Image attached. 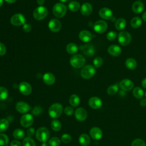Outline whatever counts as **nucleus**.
<instances>
[{
	"label": "nucleus",
	"mask_w": 146,
	"mask_h": 146,
	"mask_svg": "<svg viewBox=\"0 0 146 146\" xmlns=\"http://www.w3.org/2000/svg\"><path fill=\"white\" fill-rule=\"evenodd\" d=\"M70 63L74 68H79L84 65L86 59L81 54H75L70 58Z\"/></svg>",
	"instance_id": "nucleus-1"
},
{
	"label": "nucleus",
	"mask_w": 146,
	"mask_h": 146,
	"mask_svg": "<svg viewBox=\"0 0 146 146\" xmlns=\"http://www.w3.org/2000/svg\"><path fill=\"white\" fill-rule=\"evenodd\" d=\"M63 111L62 106L58 103L52 104L48 109V114L52 118L56 119L59 117Z\"/></svg>",
	"instance_id": "nucleus-2"
},
{
	"label": "nucleus",
	"mask_w": 146,
	"mask_h": 146,
	"mask_svg": "<svg viewBox=\"0 0 146 146\" xmlns=\"http://www.w3.org/2000/svg\"><path fill=\"white\" fill-rule=\"evenodd\" d=\"M35 136L39 141L45 143L48 140L50 137V132L46 127H42L38 129L35 133Z\"/></svg>",
	"instance_id": "nucleus-3"
},
{
	"label": "nucleus",
	"mask_w": 146,
	"mask_h": 146,
	"mask_svg": "<svg viewBox=\"0 0 146 146\" xmlns=\"http://www.w3.org/2000/svg\"><path fill=\"white\" fill-rule=\"evenodd\" d=\"M67 7L62 3H56L52 8V13L57 18H62L66 13Z\"/></svg>",
	"instance_id": "nucleus-4"
},
{
	"label": "nucleus",
	"mask_w": 146,
	"mask_h": 146,
	"mask_svg": "<svg viewBox=\"0 0 146 146\" xmlns=\"http://www.w3.org/2000/svg\"><path fill=\"white\" fill-rule=\"evenodd\" d=\"M95 72L96 70L95 67L92 65L88 64L83 67L80 72V75L83 78L88 79L94 76Z\"/></svg>",
	"instance_id": "nucleus-5"
},
{
	"label": "nucleus",
	"mask_w": 146,
	"mask_h": 146,
	"mask_svg": "<svg viewBox=\"0 0 146 146\" xmlns=\"http://www.w3.org/2000/svg\"><path fill=\"white\" fill-rule=\"evenodd\" d=\"M47 14H48L47 9L43 6H40L36 7L34 10L33 17L35 19L40 21L44 19L47 15Z\"/></svg>",
	"instance_id": "nucleus-6"
},
{
	"label": "nucleus",
	"mask_w": 146,
	"mask_h": 146,
	"mask_svg": "<svg viewBox=\"0 0 146 146\" xmlns=\"http://www.w3.org/2000/svg\"><path fill=\"white\" fill-rule=\"evenodd\" d=\"M117 39L119 43L121 45L125 46L130 43L132 39V36L129 33L123 31L119 34Z\"/></svg>",
	"instance_id": "nucleus-7"
},
{
	"label": "nucleus",
	"mask_w": 146,
	"mask_h": 146,
	"mask_svg": "<svg viewBox=\"0 0 146 146\" xmlns=\"http://www.w3.org/2000/svg\"><path fill=\"white\" fill-rule=\"evenodd\" d=\"M26 18L24 15L22 14H15L13 15L11 19L10 22L11 23L15 26H19L25 23Z\"/></svg>",
	"instance_id": "nucleus-8"
},
{
	"label": "nucleus",
	"mask_w": 146,
	"mask_h": 146,
	"mask_svg": "<svg viewBox=\"0 0 146 146\" xmlns=\"http://www.w3.org/2000/svg\"><path fill=\"white\" fill-rule=\"evenodd\" d=\"M108 28L107 23L106 21L99 20L96 22L94 26V29L97 33L102 34L104 33Z\"/></svg>",
	"instance_id": "nucleus-9"
},
{
	"label": "nucleus",
	"mask_w": 146,
	"mask_h": 146,
	"mask_svg": "<svg viewBox=\"0 0 146 146\" xmlns=\"http://www.w3.org/2000/svg\"><path fill=\"white\" fill-rule=\"evenodd\" d=\"M34 121L33 116L29 113L24 114L22 116L20 119L21 124L23 127H29L31 125Z\"/></svg>",
	"instance_id": "nucleus-10"
},
{
	"label": "nucleus",
	"mask_w": 146,
	"mask_h": 146,
	"mask_svg": "<svg viewBox=\"0 0 146 146\" xmlns=\"http://www.w3.org/2000/svg\"><path fill=\"white\" fill-rule=\"evenodd\" d=\"M18 88L20 92L25 95H30L32 91V88L31 85L26 82H21L19 84Z\"/></svg>",
	"instance_id": "nucleus-11"
},
{
	"label": "nucleus",
	"mask_w": 146,
	"mask_h": 146,
	"mask_svg": "<svg viewBox=\"0 0 146 146\" xmlns=\"http://www.w3.org/2000/svg\"><path fill=\"white\" fill-rule=\"evenodd\" d=\"M48 28L52 32L59 31L62 27L61 22L57 19H52L48 23Z\"/></svg>",
	"instance_id": "nucleus-12"
},
{
	"label": "nucleus",
	"mask_w": 146,
	"mask_h": 146,
	"mask_svg": "<svg viewBox=\"0 0 146 146\" xmlns=\"http://www.w3.org/2000/svg\"><path fill=\"white\" fill-rule=\"evenodd\" d=\"M119 87L124 91L131 90L133 87V83L130 79H123L119 83Z\"/></svg>",
	"instance_id": "nucleus-13"
},
{
	"label": "nucleus",
	"mask_w": 146,
	"mask_h": 146,
	"mask_svg": "<svg viewBox=\"0 0 146 146\" xmlns=\"http://www.w3.org/2000/svg\"><path fill=\"white\" fill-rule=\"evenodd\" d=\"M75 117L79 121H84L87 119V112L84 108L82 107H79L75 110Z\"/></svg>",
	"instance_id": "nucleus-14"
},
{
	"label": "nucleus",
	"mask_w": 146,
	"mask_h": 146,
	"mask_svg": "<svg viewBox=\"0 0 146 146\" xmlns=\"http://www.w3.org/2000/svg\"><path fill=\"white\" fill-rule=\"evenodd\" d=\"M15 109L19 113H25L30 111L31 107L25 102H19L15 105Z\"/></svg>",
	"instance_id": "nucleus-15"
},
{
	"label": "nucleus",
	"mask_w": 146,
	"mask_h": 146,
	"mask_svg": "<svg viewBox=\"0 0 146 146\" xmlns=\"http://www.w3.org/2000/svg\"><path fill=\"white\" fill-rule=\"evenodd\" d=\"M88 105L93 109H99L102 106V101L99 98L93 96L89 99Z\"/></svg>",
	"instance_id": "nucleus-16"
},
{
	"label": "nucleus",
	"mask_w": 146,
	"mask_h": 146,
	"mask_svg": "<svg viewBox=\"0 0 146 146\" xmlns=\"http://www.w3.org/2000/svg\"><path fill=\"white\" fill-rule=\"evenodd\" d=\"M99 16L106 20L111 19L113 17V13L111 9L107 7H103L99 11Z\"/></svg>",
	"instance_id": "nucleus-17"
},
{
	"label": "nucleus",
	"mask_w": 146,
	"mask_h": 146,
	"mask_svg": "<svg viewBox=\"0 0 146 146\" xmlns=\"http://www.w3.org/2000/svg\"><path fill=\"white\" fill-rule=\"evenodd\" d=\"M91 137L94 140H99L102 137L103 132L102 129L97 127H94L90 131Z\"/></svg>",
	"instance_id": "nucleus-18"
},
{
	"label": "nucleus",
	"mask_w": 146,
	"mask_h": 146,
	"mask_svg": "<svg viewBox=\"0 0 146 146\" xmlns=\"http://www.w3.org/2000/svg\"><path fill=\"white\" fill-rule=\"evenodd\" d=\"M79 38L83 42H88L92 39V35L90 31L84 30L79 33Z\"/></svg>",
	"instance_id": "nucleus-19"
},
{
	"label": "nucleus",
	"mask_w": 146,
	"mask_h": 146,
	"mask_svg": "<svg viewBox=\"0 0 146 146\" xmlns=\"http://www.w3.org/2000/svg\"><path fill=\"white\" fill-rule=\"evenodd\" d=\"M108 52L112 56H118L121 52V48L116 44H112L108 47Z\"/></svg>",
	"instance_id": "nucleus-20"
},
{
	"label": "nucleus",
	"mask_w": 146,
	"mask_h": 146,
	"mask_svg": "<svg viewBox=\"0 0 146 146\" xmlns=\"http://www.w3.org/2000/svg\"><path fill=\"white\" fill-rule=\"evenodd\" d=\"M92 11V7L90 3L86 2L80 7V12L84 16L90 15Z\"/></svg>",
	"instance_id": "nucleus-21"
},
{
	"label": "nucleus",
	"mask_w": 146,
	"mask_h": 146,
	"mask_svg": "<svg viewBox=\"0 0 146 146\" xmlns=\"http://www.w3.org/2000/svg\"><path fill=\"white\" fill-rule=\"evenodd\" d=\"M83 52L87 56H91L95 54V49L94 46L91 44H87L80 47Z\"/></svg>",
	"instance_id": "nucleus-22"
},
{
	"label": "nucleus",
	"mask_w": 146,
	"mask_h": 146,
	"mask_svg": "<svg viewBox=\"0 0 146 146\" xmlns=\"http://www.w3.org/2000/svg\"><path fill=\"white\" fill-rule=\"evenodd\" d=\"M43 80L46 84L52 85L55 82V78L52 74L50 72H47L43 75Z\"/></svg>",
	"instance_id": "nucleus-23"
},
{
	"label": "nucleus",
	"mask_w": 146,
	"mask_h": 146,
	"mask_svg": "<svg viewBox=\"0 0 146 146\" xmlns=\"http://www.w3.org/2000/svg\"><path fill=\"white\" fill-rule=\"evenodd\" d=\"M144 9V4L139 1L135 2L132 6V11L136 14H139L141 13L143 11Z\"/></svg>",
	"instance_id": "nucleus-24"
},
{
	"label": "nucleus",
	"mask_w": 146,
	"mask_h": 146,
	"mask_svg": "<svg viewBox=\"0 0 146 146\" xmlns=\"http://www.w3.org/2000/svg\"><path fill=\"white\" fill-rule=\"evenodd\" d=\"M90 141L89 136L86 133L80 135L79 137V142L82 146H88L90 144Z\"/></svg>",
	"instance_id": "nucleus-25"
},
{
	"label": "nucleus",
	"mask_w": 146,
	"mask_h": 146,
	"mask_svg": "<svg viewBox=\"0 0 146 146\" xmlns=\"http://www.w3.org/2000/svg\"><path fill=\"white\" fill-rule=\"evenodd\" d=\"M115 28L119 31L123 30L126 26V21L124 18H119L116 20L115 24Z\"/></svg>",
	"instance_id": "nucleus-26"
},
{
	"label": "nucleus",
	"mask_w": 146,
	"mask_h": 146,
	"mask_svg": "<svg viewBox=\"0 0 146 146\" xmlns=\"http://www.w3.org/2000/svg\"><path fill=\"white\" fill-rule=\"evenodd\" d=\"M125 64L126 67L129 70H134L137 67L136 61L134 59L131 58L127 59Z\"/></svg>",
	"instance_id": "nucleus-27"
},
{
	"label": "nucleus",
	"mask_w": 146,
	"mask_h": 146,
	"mask_svg": "<svg viewBox=\"0 0 146 146\" xmlns=\"http://www.w3.org/2000/svg\"><path fill=\"white\" fill-rule=\"evenodd\" d=\"M133 95L134 97L137 99H140L143 98L144 96V91L141 89V88L139 87H136L133 88L132 91Z\"/></svg>",
	"instance_id": "nucleus-28"
},
{
	"label": "nucleus",
	"mask_w": 146,
	"mask_h": 146,
	"mask_svg": "<svg viewBox=\"0 0 146 146\" xmlns=\"http://www.w3.org/2000/svg\"><path fill=\"white\" fill-rule=\"evenodd\" d=\"M78 47L77 45L74 43H70L66 46V51L68 54H74L77 52Z\"/></svg>",
	"instance_id": "nucleus-29"
},
{
	"label": "nucleus",
	"mask_w": 146,
	"mask_h": 146,
	"mask_svg": "<svg viewBox=\"0 0 146 146\" xmlns=\"http://www.w3.org/2000/svg\"><path fill=\"white\" fill-rule=\"evenodd\" d=\"M80 102V98L77 95L73 94L70 97L69 103L73 107H77L79 104Z\"/></svg>",
	"instance_id": "nucleus-30"
},
{
	"label": "nucleus",
	"mask_w": 146,
	"mask_h": 146,
	"mask_svg": "<svg viewBox=\"0 0 146 146\" xmlns=\"http://www.w3.org/2000/svg\"><path fill=\"white\" fill-rule=\"evenodd\" d=\"M13 135L15 139L19 140V139H23L25 137V133L23 129L18 128L14 131V132L13 133Z\"/></svg>",
	"instance_id": "nucleus-31"
},
{
	"label": "nucleus",
	"mask_w": 146,
	"mask_h": 146,
	"mask_svg": "<svg viewBox=\"0 0 146 146\" xmlns=\"http://www.w3.org/2000/svg\"><path fill=\"white\" fill-rule=\"evenodd\" d=\"M142 23L141 19L139 17H136L132 18L131 21V25L134 29H137L139 27Z\"/></svg>",
	"instance_id": "nucleus-32"
},
{
	"label": "nucleus",
	"mask_w": 146,
	"mask_h": 146,
	"mask_svg": "<svg viewBox=\"0 0 146 146\" xmlns=\"http://www.w3.org/2000/svg\"><path fill=\"white\" fill-rule=\"evenodd\" d=\"M9 126V122L6 119H0V132L6 131Z\"/></svg>",
	"instance_id": "nucleus-33"
},
{
	"label": "nucleus",
	"mask_w": 146,
	"mask_h": 146,
	"mask_svg": "<svg viewBox=\"0 0 146 146\" xmlns=\"http://www.w3.org/2000/svg\"><path fill=\"white\" fill-rule=\"evenodd\" d=\"M119 90V87L117 84H112L109 86L107 88V92L109 95H114L117 93Z\"/></svg>",
	"instance_id": "nucleus-34"
},
{
	"label": "nucleus",
	"mask_w": 146,
	"mask_h": 146,
	"mask_svg": "<svg viewBox=\"0 0 146 146\" xmlns=\"http://www.w3.org/2000/svg\"><path fill=\"white\" fill-rule=\"evenodd\" d=\"M51 128L55 131H59L61 128H62V124L60 122L56 119H54L51 121Z\"/></svg>",
	"instance_id": "nucleus-35"
},
{
	"label": "nucleus",
	"mask_w": 146,
	"mask_h": 146,
	"mask_svg": "<svg viewBox=\"0 0 146 146\" xmlns=\"http://www.w3.org/2000/svg\"><path fill=\"white\" fill-rule=\"evenodd\" d=\"M22 144L23 146H35V143L34 140L30 137H26L22 141Z\"/></svg>",
	"instance_id": "nucleus-36"
},
{
	"label": "nucleus",
	"mask_w": 146,
	"mask_h": 146,
	"mask_svg": "<svg viewBox=\"0 0 146 146\" xmlns=\"http://www.w3.org/2000/svg\"><path fill=\"white\" fill-rule=\"evenodd\" d=\"M80 7V4L79 3V2L76 1H72L68 5L69 9L73 12L77 11L78 10H79Z\"/></svg>",
	"instance_id": "nucleus-37"
},
{
	"label": "nucleus",
	"mask_w": 146,
	"mask_h": 146,
	"mask_svg": "<svg viewBox=\"0 0 146 146\" xmlns=\"http://www.w3.org/2000/svg\"><path fill=\"white\" fill-rule=\"evenodd\" d=\"M9 141L8 136L4 133H0V146H6Z\"/></svg>",
	"instance_id": "nucleus-38"
},
{
	"label": "nucleus",
	"mask_w": 146,
	"mask_h": 146,
	"mask_svg": "<svg viewBox=\"0 0 146 146\" xmlns=\"http://www.w3.org/2000/svg\"><path fill=\"white\" fill-rule=\"evenodd\" d=\"M60 142L59 138L57 137H53L48 140V145L50 146H59Z\"/></svg>",
	"instance_id": "nucleus-39"
},
{
	"label": "nucleus",
	"mask_w": 146,
	"mask_h": 146,
	"mask_svg": "<svg viewBox=\"0 0 146 146\" xmlns=\"http://www.w3.org/2000/svg\"><path fill=\"white\" fill-rule=\"evenodd\" d=\"M8 96V91L4 87H0V100H3Z\"/></svg>",
	"instance_id": "nucleus-40"
},
{
	"label": "nucleus",
	"mask_w": 146,
	"mask_h": 146,
	"mask_svg": "<svg viewBox=\"0 0 146 146\" xmlns=\"http://www.w3.org/2000/svg\"><path fill=\"white\" fill-rule=\"evenodd\" d=\"M131 146H146V143L141 139H135L132 141Z\"/></svg>",
	"instance_id": "nucleus-41"
},
{
	"label": "nucleus",
	"mask_w": 146,
	"mask_h": 146,
	"mask_svg": "<svg viewBox=\"0 0 146 146\" xmlns=\"http://www.w3.org/2000/svg\"><path fill=\"white\" fill-rule=\"evenodd\" d=\"M93 63L95 67H99L103 64V60L101 57L98 56L94 59V60L93 61Z\"/></svg>",
	"instance_id": "nucleus-42"
},
{
	"label": "nucleus",
	"mask_w": 146,
	"mask_h": 146,
	"mask_svg": "<svg viewBox=\"0 0 146 146\" xmlns=\"http://www.w3.org/2000/svg\"><path fill=\"white\" fill-rule=\"evenodd\" d=\"M61 140H62V142H63L64 143H68L71 141L72 137H71V136L69 134L64 133L62 136Z\"/></svg>",
	"instance_id": "nucleus-43"
},
{
	"label": "nucleus",
	"mask_w": 146,
	"mask_h": 146,
	"mask_svg": "<svg viewBox=\"0 0 146 146\" xmlns=\"http://www.w3.org/2000/svg\"><path fill=\"white\" fill-rule=\"evenodd\" d=\"M117 36V33L115 31H110L107 34V38L109 40H113Z\"/></svg>",
	"instance_id": "nucleus-44"
},
{
	"label": "nucleus",
	"mask_w": 146,
	"mask_h": 146,
	"mask_svg": "<svg viewBox=\"0 0 146 146\" xmlns=\"http://www.w3.org/2000/svg\"><path fill=\"white\" fill-rule=\"evenodd\" d=\"M42 112V109L40 106H35L32 110V113L34 115H39Z\"/></svg>",
	"instance_id": "nucleus-45"
},
{
	"label": "nucleus",
	"mask_w": 146,
	"mask_h": 146,
	"mask_svg": "<svg viewBox=\"0 0 146 146\" xmlns=\"http://www.w3.org/2000/svg\"><path fill=\"white\" fill-rule=\"evenodd\" d=\"M64 113L68 116H71L74 113V109L71 107H67L64 110Z\"/></svg>",
	"instance_id": "nucleus-46"
},
{
	"label": "nucleus",
	"mask_w": 146,
	"mask_h": 146,
	"mask_svg": "<svg viewBox=\"0 0 146 146\" xmlns=\"http://www.w3.org/2000/svg\"><path fill=\"white\" fill-rule=\"evenodd\" d=\"M35 133V129L33 127H30L27 131V135L28 137H33Z\"/></svg>",
	"instance_id": "nucleus-47"
},
{
	"label": "nucleus",
	"mask_w": 146,
	"mask_h": 146,
	"mask_svg": "<svg viewBox=\"0 0 146 146\" xmlns=\"http://www.w3.org/2000/svg\"><path fill=\"white\" fill-rule=\"evenodd\" d=\"M6 52V48L4 44L0 42V55H3Z\"/></svg>",
	"instance_id": "nucleus-48"
},
{
	"label": "nucleus",
	"mask_w": 146,
	"mask_h": 146,
	"mask_svg": "<svg viewBox=\"0 0 146 146\" xmlns=\"http://www.w3.org/2000/svg\"><path fill=\"white\" fill-rule=\"evenodd\" d=\"M23 30L26 33H29L31 30V26L29 23H25L23 26Z\"/></svg>",
	"instance_id": "nucleus-49"
},
{
	"label": "nucleus",
	"mask_w": 146,
	"mask_h": 146,
	"mask_svg": "<svg viewBox=\"0 0 146 146\" xmlns=\"http://www.w3.org/2000/svg\"><path fill=\"white\" fill-rule=\"evenodd\" d=\"M10 146H22L20 141L18 140H13L10 143Z\"/></svg>",
	"instance_id": "nucleus-50"
},
{
	"label": "nucleus",
	"mask_w": 146,
	"mask_h": 146,
	"mask_svg": "<svg viewBox=\"0 0 146 146\" xmlns=\"http://www.w3.org/2000/svg\"><path fill=\"white\" fill-rule=\"evenodd\" d=\"M140 105L142 107H146V99H142L140 102Z\"/></svg>",
	"instance_id": "nucleus-51"
},
{
	"label": "nucleus",
	"mask_w": 146,
	"mask_h": 146,
	"mask_svg": "<svg viewBox=\"0 0 146 146\" xmlns=\"http://www.w3.org/2000/svg\"><path fill=\"white\" fill-rule=\"evenodd\" d=\"M141 86L143 87L146 88V78H144L142 81H141Z\"/></svg>",
	"instance_id": "nucleus-52"
},
{
	"label": "nucleus",
	"mask_w": 146,
	"mask_h": 146,
	"mask_svg": "<svg viewBox=\"0 0 146 146\" xmlns=\"http://www.w3.org/2000/svg\"><path fill=\"white\" fill-rule=\"evenodd\" d=\"M44 1H45V0H37V3L38 5L42 6V5L44 4Z\"/></svg>",
	"instance_id": "nucleus-53"
},
{
	"label": "nucleus",
	"mask_w": 146,
	"mask_h": 146,
	"mask_svg": "<svg viewBox=\"0 0 146 146\" xmlns=\"http://www.w3.org/2000/svg\"><path fill=\"white\" fill-rule=\"evenodd\" d=\"M5 1L9 3H13L16 1V0H5Z\"/></svg>",
	"instance_id": "nucleus-54"
},
{
	"label": "nucleus",
	"mask_w": 146,
	"mask_h": 146,
	"mask_svg": "<svg viewBox=\"0 0 146 146\" xmlns=\"http://www.w3.org/2000/svg\"><path fill=\"white\" fill-rule=\"evenodd\" d=\"M142 18H143V19L145 22H146V11L143 13V15H142Z\"/></svg>",
	"instance_id": "nucleus-55"
},
{
	"label": "nucleus",
	"mask_w": 146,
	"mask_h": 146,
	"mask_svg": "<svg viewBox=\"0 0 146 146\" xmlns=\"http://www.w3.org/2000/svg\"><path fill=\"white\" fill-rule=\"evenodd\" d=\"M42 146H50V145L45 142V143H43V144H42Z\"/></svg>",
	"instance_id": "nucleus-56"
},
{
	"label": "nucleus",
	"mask_w": 146,
	"mask_h": 146,
	"mask_svg": "<svg viewBox=\"0 0 146 146\" xmlns=\"http://www.w3.org/2000/svg\"><path fill=\"white\" fill-rule=\"evenodd\" d=\"M3 0H0V7L2 6V5H3Z\"/></svg>",
	"instance_id": "nucleus-57"
},
{
	"label": "nucleus",
	"mask_w": 146,
	"mask_h": 146,
	"mask_svg": "<svg viewBox=\"0 0 146 146\" xmlns=\"http://www.w3.org/2000/svg\"><path fill=\"white\" fill-rule=\"evenodd\" d=\"M61 2H66V1H67V0H59Z\"/></svg>",
	"instance_id": "nucleus-58"
},
{
	"label": "nucleus",
	"mask_w": 146,
	"mask_h": 146,
	"mask_svg": "<svg viewBox=\"0 0 146 146\" xmlns=\"http://www.w3.org/2000/svg\"><path fill=\"white\" fill-rule=\"evenodd\" d=\"M145 96H146V92H145Z\"/></svg>",
	"instance_id": "nucleus-59"
},
{
	"label": "nucleus",
	"mask_w": 146,
	"mask_h": 146,
	"mask_svg": "<svg viewBox=\"0 0 146 146\" xmlns=\"http://www.w3.org/2000/svg\"><path fill=\"white\" fill-rule=\"evenodd\" d=\"M138 1H140V0H138Z\"/></svg>",
	"instance_id": "nucleus-60"
}]
</instances>
